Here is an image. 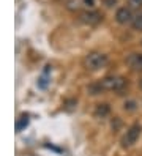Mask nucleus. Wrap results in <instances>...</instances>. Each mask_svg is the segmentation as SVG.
Instances as JSON below:
<instances>
[{
  "mask_svg": "<svg viewBox=\"0 0 142 156\" xmlns=\"http://www.w3.org/2000/svg\"><path fill=\"white\" fill-rule=\"evenodd\" d=\"M82 2H84L85 6H89V8H93V5H95V0H82Z\"/></svg>",
  "mask_w": 142,
  "mask_h": 156,
  "instance_id": "nucleus-16",
  "label": "nucleus"
},
{
  "mask_svg": "<svg viewBox=\"0 0 142 156\" xmlns=\"http://www.w3.org/2000/svg\"><path fill=\"white\" fill-rule=\"evenodd\" d=\"M111 112L109 104H98L96 109H95V117L96 118H106Z\"/></svg>",
  "mask_w": 142,
  "mask_h": 156,
  "instance_id": "nucleus-6",
  "label": "nucleus"
},
{
  "mask_svg": "<svg viewBox=\"0 0 142 156\" xmlns=\"http://www.w3.org/2000/svg\"><path fill=\"white\" fill-rule=\"evenodd\" d=\"M139 88H140V90H142V79H140V80H139Z\"/></svg>",
  "mask_w": 142,
  "mask_h": 156,
  "instance_id": "nucleus-17",
  "label": "nucleus"
},
{
  "mask_svg": "<svg viewBox=\"0 0 142 156\" xmlns=\"http://www.w3.org/2000/svg\"><path fill=\"white\" fill-rule=\"evenodd\" d=\"M66 6L68 8H71V10H78V0H68V2H66Z\"/></svg>",
  "mask_w": 142,
  "mask_h": 156,
  "instance_id": "nucleus-15",
  "label": "nucleus"
},
{
  "mask_svg": "<svg viewBox=\"0 0 142 156\" xmlns=\"http://www.w3.org/2000/svg\"><path fill=\"white\" fill-rule=\"evenodd\" d=\"M87 91H89V95H100L104 91V88L101 85V82H96V84H90L87 87Z\"/></svg>",
  "mask_w": 142,
  "mask_h": 156,
  "instance_id": "nucleus-9",
  "label": "nucleus"
},
{
  "mask_svg": "<svg viewBox=\"0 0 142 156\" xmlns=\"http://www.w3.org/2000/svg\"><path fill=\"white\" fill-rule=\"evenodd\" d=\"M129 8H140L142 6V0H128Z\"/></svg>",
  "mask_w": 142,
  "mask_h": 156,
  "instance_id": "nucleus-13",
  "label": "nucleus"
},
{
  "mask_svg": "<svg viewBox=\"0 0 142 156\" xmlns=\"http://www.w3.org/2000/svg\"><path fill=\"white\" fill-rule=\"evenodd\" d=\"M106 63H107V57L100 54V52H92V54L87 55V58H85V66H87L89 69H92V71L101 69Z\"/></svg>",
  "mask_w": 142,
  "mask_h": 156,
  "instance_id": "nucleus-1",
  "label": "nucleus"
},
{
  "mask_svg": "<svg viewBox=\"0 0 142 156\" xmlns=\"http://www.w3.org/2000/svg\"><path fill=\"white\" fill-rule=\"evenodd\" d=\"M101 3L106 8H112V6L117 5V0H101Z\"/></svg>",
  "mask_w": 142,
  "mask_h": 156,
  "instance_id": "nucleus-14",
  "label": "nucleus"
},
{
  "mask_svg": "<svg viewBox=\"0 0 142 156\" xmlns=\"http://www.w3.org/2000/svg\"><path fill=\"white\" fill-rule=\"evenodd\" d=\"M28 125V120H27V117H21V120H19L17 123H16V129L17 131H22L24 128Z\"/></svg>",
  "mask_w": 142,
  "mask_h": 156,
  "instance_id": "nucleus-12",
  "label": "nucleus"
},
{
  "mask_svg": "<svg viewBox=\"0 0 142 156\" xmlns=\"http://www.w3.org/2000/svg\"><path fill=\"white\" fill-rule=\"evenodd\" d=\"M126 63L131 69L142 73V54H131L126 58Z\"/></svg>",
  "mask_w": 142,
  "mask_h": 156,
  "instance_id": "nucleus-5",
  "label": "nucleus"
},
{
  "mask_svg": "<svg viewBox=\"0 0 142 156\" xmlns=\"http://www.w3.org/2000/svg\"><path fill=\"white\" fill-rule=\"evenodd\" d=\"M79 19L84 22V24H89V25H96L101 22L103 16L95 11V10H85V11H81L79 13Z\"/></svg>",
  "mask_w": 142,
  "mask_h": 156,
  "instance_id": "nucleus-3",
  "label": "nucleus"
},
{
  "mask_svg": "<svg viewBox=\"0 0 142 156\" xmlns=\"http://www.w3.org/2000/svg\"><path fill=\"white\" fill-rule=\"evenodd\" d=\"M128 88V79L125 77H117V84H115V88H114V91H115L117 95H122L123 91H126Z\"/></svg>",
  "mask_w": 142,
  "mask_h": 156,
  "instance_id": "nucleus-7",
  "label": "nucleus"
},
{
  "mask_svg": "<svg viewBox=\"0 0 142 156\" xmlns=\"http://www.w3.org/2000/svg\"><path fill=\"white\" fill-rule=\"evenodd\" d=\"M133 27H134V30L137 32H142V13H137L134 16V19H133Z\"/></svg>",
  "mask_w": 142,
  "mask_h": 156,
  "instance_id": "nucleus-10",
  "label": "nucleus"
},
{
  "mask_svg": "<svg viewBox=\"0 0 142 156\" xmlns=\"http://www.w3.org/2000/svg\"><path fill=\"white\" fill-rule=\"evenodd\" d=\"M123 109H125L126 112H134L136 109H137V104H136V101H126V103L123 104Z\"/></svg>",
  "mask_w": 142,
  "mask_h": 156,
  "instance_id": "nucleus-11",
  "label": "nucleus"
},
{
  "mask_svg": "<svg viewBox=\"0 0 142 156\" xmlns=\"http://www.w3.org/2000/svg\"><path fill=\"white\" fill-rule=\"evenodd\" d=\"M140 131L142 129H140V125L139 123H134L133 126H129L126 134L123 136V139H122V145L125 147V148H128V147H131V145H134L136 140L139 139V136H140Z\"/></svg>",
  "mask_w": 142,
  "mask_h": 156,
  "instance_id": "nucleus-2",
  "label": "nucleus"
},
{
  "mask_svg": "<svg viewBox=\"0 0 142 156\" xmlns=\"http://www.w3.org/2000/svg\"><path fill=\"white\" fill-rule=\"evenodd\" d=\"M115 84H117V77H114V76H107V77H104L101 80V85L104 90H112L115 88Z\"/></svg>",
  "mask_w": 142,
  "mask_h": 156,
  "instance_id": "nucleus-8",
  "label": "nucleus"
},
{
  "mask_svg": "<svg viewBox=\"0 0 142 156\" xmlns=\"http://www.w3.org/2000/svg\"><path fill=\"white\" fill-rule=\"evenodd\" d=\"M133 19H134V16H133V11L131 8H126V6H122L117 10L115 13V21L122 25H126V24H131Z\"/></svg>",
  "mask_w": 142,
  "mask_h": 156,
  "instance_id": "nucleus-4",
  "label": "nucleus"
}]
</instances>
